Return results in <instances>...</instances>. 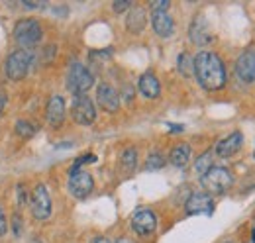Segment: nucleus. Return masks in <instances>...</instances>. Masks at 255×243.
<instances>
[{"instance_id": "26", "label": "nucleus", "mask_w": 255, "mask_h": 243, "mask_svg": "<svg viewBox=\"0 0 255 243\" xmlns=\"http://www.w3.org/2000/svg\"><path fill=\"white\" fill-rule=\"evenodd\" d=\"M16 192H18V204H20V206H26V200H28V196H26L24 184H18V186H16Z\"/></svg>"}, {"instance_id": "37", "label": "nucleus", "mask_w": 255, "mask_h": 243, "mask_svg": "<svg viewBox=\"0 0 255 243\" xmlns=\"http://www.w3.org/2000/svg\"><path fill=\"white\" fill-rule=\"evenodd\" d=\"M35 243H37V242H35Z\"/></svg>"}, {"instance_id": "29", "label": "nucleus", "mask_w": 255, "mask_h": 243, "mask_svg": "<svg viewBox=\"0 0 255 243\" xmlns=\"http://www.w3.org/2000/svg\"><path fill=\"white\" fill-rule=\"evenodd\" d=\"M6 216H4V210H2V206H0V238L6 234Z\"/></svg>"}, {"instance_id": "14", "label": "nucleus", "mask_w": 255, "mask_h": 243, "mask_svg": "<svg viewBox=\"0 0 255 243\" xmlns=\"http://www.w3.org/2000/svg\"><path fill=\"white\" fill-rule=\"evenodd\" d=\"M242 143H244V135L240 133V131H234L232 135H228L226 139L222 141H218V145H216V155L218 157H222V159H228V157H232L234 153H238L242 149Z\"/></svg>"}, {"instance_id": "27", "label": "nucleus", "mask_w": 255, "mask_h": 243, "mask_svg": "<svg viewBox=\"0 0 255 243\" xmlns=\"http://www.w3.org/2000/svg\"><path fill=\"white\" fill-rule=\"evenodd\" d=\"M167 8H169V0L151 2V10H153V12H167Z\"/></svg>"}, {"instance_id": "10", "label": "nucleus", "mask_w": 255, "mask_h": 243, "mask_svg": "<svg viewBox=\"0 0 255 243\" xmlns=\"http://www.w3.org/2000/svg\"><path fill=\"white\" fill-rule=\"evenodd\" d=\"M189 35H191L192 43H196V45H200V47L208 45V43L214 39L212 30H210V26H208V22H206V18H204L202 14H196V18L192 20Z\"/></svg>"}, {"instance_id": "8", "label": "nucleus", "mask_w": 255, "mask_h": 243, "mask_svg": "<svg viewBox=\"0 0 255 243\" xmlns=\"http://www.w3.org/2000/svg\"><path fill=\"white\" fill-rule=\"evenodd\" d=\"M95 188V181L87 171H75L69 177V192L75 198H87Z\"/></svg>"}, {"instance_id": "25", "label": "nucleus", "mask_w": 255, "mask_h": 243, "mask_svg": "<svg viewBox=\"0 0 255 243\" xmlns=\"http://www.w3.org/2000/svg\"><path fill=\"white\" fill-rule=\"evenodd\" d=\"M96 157L93 153H89V155H83V157H79L77 161H75V165H73V169H71V173H75V171H79V167L81 165H85V163H95Z\"/></svg>"}, {"instance_id": "2", "label": "nucleus", "mask_w": 255, "mask_h": 243, "mask_svg": "<svg viewBox=\"0 0 255 243\" xmlns=\"http://www.w3.org/2000/svg\"><path fill=\"white\" fill-rule=\"evenodd\" d=\"M95 83V77L91 75V71L75 61L71 67H69V73H67V89L73 92L75 96H83V92H87Z\"/></svg>"}, {"instance_id": "11", "label": "nucleus", "mask_w": 255, "mask_h": 243, "mask_svg": "<svg viewBox=\"0 0 255 243\" xmlns=\"http://www.w3.org/2000/svg\"><path fill=\"white\" fill-rule=\"evenodd\" d=\"M96 102H98V106L104 112L114 114V112L120 110V96H118V92L114 91L110 85H106V83L98 87V91H96Z\"/></svg>"}, {"instance_id": "18", "label": "nucleus", "mask_w": 255, "mask_h": 243, "mask_svg": "<svg viewBox=\"0 0 255 243\" xmlns=\"http://www.w3.org/2000/svg\"><path fill=\"white\" fill-rule=\"evenodd\" d=\"M139 92L145 96V98H157L161 94L159 81L153 73H145L141 79H139Z\"/></svg>"}, {"instance_id": "9", "label": "nucleus", "mask_w": 255, "mask_h": 243, "mask_svg": "<svg viewBox=\"0 0 255 243\" xmlns=\"http://www.w3.org/2000/svg\"><path fill=\"white\" fill-rule=\"evenodd\" d=\"M131 228H133V232L137 236L147 238V236H151L155 232L157 218H155V214L151 212V210H139V212L133 214V218H131Z\"/></svg>"}, {"instance_id": "31", "label": "nucleus", "mask_w": 255, "mask_h": 243, "mask_svg": "<svg viewBox=\"0 0 255 243\" xmlns=\"http://www.w3.org/2000/svg\"><path fill=\"white\" fill-rule=\"evenodd\" d=\"M4 106H6V94L0 92V116H2V112H4Z\"/></svg>"}, {"instance_id": "1", "label": "nucleus", "mask_w": 255, "mask_h": 243, "mask_svg": "<svg viewBox=\"0 0 255 243\" xmlns=\"http://www.w3.org/2000/svg\"><path fill=\"white\" fill-rule=\"evenodd\" d=\"M194 75L198 79V85L206 91H218L226 85V69L222 59L216 53L200 51L194 59Z\"/></svg>"}, {"instance_id": "3", "label": "nucleus", "mask_w": 255, "mask_h": 243, "mask_svg": "<svg viewBox=\"0 0 255 243\" xmlns=\"http://www.w3.org/2000/svg\"><path fill=\"white\" fill-rule=\"evenodd\" d=\"M200 181H202V186H204L210 194H224V192L232 186L234 177H232V173H230L228 169H224V167H212L206 175L200 177Z\"/></svg>"}, {"instance_id": "16", "label": "nucleus", "mask_w": 255, "mask_h": 243, "mask_svg": "<svg viewBox=\"0 0 255 243\" xmlns=\"http://www.w3.org/2000/svg\"><path fill=\"white\" fill-rule=\"evenodd\" d=\"M151 26H153V30L159 37H169L175 31L173 18L167 12H153L151 14Z\"/></svg>"}, {"instance_id": "17", "label": "nucleus", "mask_w": 255, "mask_h": 243, "mask_svg": "<svg viewBox=\"0 0 255 243\" xmlns=\"http://www.w3.org/2000/svg\"><path fill=\"white\" fill-rule=\"evenodd\" d=\"M145 22H147V16H145V10L135 6L128 12V18H126V26L128 30L131 33H141L143 28H145Z\"/></svg>"}, {"instance_id": "32", "label": "nucleus", "mask_w": 255, "mask_h": 243, "mask_svg": "<svg viewBox=\"0 0 255 243\" xmlns=\"http://www.w3.org/2000/svg\"><path fill=\"white\" fill-rule=\"evenodd\" d=\"M14 232H16V236H20V218L18 216H14Z\"/></svg>"}, {"instance_id": "24", "label": "nucleus", "mask_w": 255, "mask_h": 243, "mask_svg": "<svg viewBox=\"0 0 255 243\" xmlns=\"http://www.w3.org/2000/svg\"><path fill=\"white\" fill-rule=\"evenodd\" d=\"M165 165V157L161 155V153H151L149 157H147V163H145V167L149 169V171H153V169H161Z\"/></svg>"}, {"instance_id": "28", "label": "nucleus", "mask_w": 255, "mask_h": 243, "mask_svg": "<svg viewBox=\"0 0 255 243\" xmlns=\"http://www.w3.org/2000/svg\"><path fill=\"white\" fill-rule=\"evenodd\" d=\"M129 6H131V4H129L128 0H124V2H114V6H112V8H114V12H118V14H120V12L128 10Z\"/></svg>"}, {"instance_id": "36", "label": "nucleus", "mask_w": 255, "mask_h": 243, "mask_svg": "<svg viewBox=\"0 0 255 243\" xmlns=\"http://www.w3.org/2000/svg\"><path fill=\"white\" fill-rule=\"evenodd\" d=\"M254 243H255V230H254Z\"/></svg>"}, {"instance_id": "35", "label": "nucleus", "mask_w": 255, "mask_h": 243, "mask_svg": "<svg viewBox=\"0 0 255 243\" xmlns=\"http://www.w3.org/2000/svg\"><path fill=\"white\" fill-rule=\"evenodd\" d=\"M116 243H133V242H131V240H128V238H120Z\"/></svg>"}, {"instance_id": "20", "label": "nucleus", "mask_w": 255, "mask_h": 243, "mask_svg": "<svg viewBox=\"0 0 255 243\" xmlns=\"http://www.w3.org/2000/svg\"><path fill=\"white\" fill-rule=\"evenodd\" d=\"M120 165H122V169H124L126 173H131V171L135 169V165H137V151H135L133 147H129V149H126V151L122 153Z\"/></svg>"}, {"instance_id": "12", "label": "nucleus", "mask_w": 255, "mask_h": 243, "mask_svg": "<svg viewBox=\"0 0 255 243\" xmlns=\"http://www.w3.org/2000/svg\"><path fill=\"white\" fill-rule=\"evenodd\" d=\"M236 73L242 83L255 81V51H244L236 61Z\"/></svg>"}, {"instance_id": "4", "label": "nucleus", "mask_w": 255, "mask_h": 243, "mask_svg": "<svg viewBox=\"0 0 255 243\" xmlns=\"http://www.w3.org/2000/svg\"><path fill=\"white\" fill-rule=\"evenodd\" d=\"M30 65H32V55H30V51H26V49L14 51V53L6 59V75H8V79H12V81H22V79L28 75Z\"/></svg>"}, {"instance_id": "5", "label": "nucleus", "mask_w": 255, "mask_h": 243, "mask_svg": "<svg viewBox=\"0 0 255 243\" xmlns=\"http://www.w3.org/2000/svg\"><path fill=\"white\" fill-rule=\"evenodd\" d=\"M14 39L22 47H32L41 39V26L35 20H20L14 28Z\"/></svg>"}, {"instance_id": "23", "label": "nucleus", "mask_w": 255, "mask_h": 243, "mask_svg": "<svg viewBox=\"0 0 255 243\" xmlns=\"http://www.w3.org/2000/svg\"><path fill=\"white\" fill-rule=\"evenodd\" d=\"M179 71H181L185 77H189L191 73H194L192 57L189 55V53H181V55H179Z\"/></svg>"}, {"instance_id": "22", "label": "nucleus", "mask_w": 255, "mask_h": 243, "mask_svg": "<svg viewBox=\"0 0 255 243\" xmlns=\"http://www.w3.org/2000/svg\"><path fill=\"white\" fill-rule=\"evenodd\" d=\"M16 133L24 139H30L33 133H35V125H32L30 122L26 120H18L16 122Z\"/></svg>"}, {"instance_id": "33", "label": "nucleus", "mask_w": 255, "mask_h": 243, "mask_svg": "<svg viewBox=\"0 0 255 243\" xmlns=\"http://www.w3.org/2000/svg\"><path fill=\"white\" fill-rule=\"evenodd\" d=\"M91 243H112V242H110L108 238H102V236H100V238H95Z\"/></svg>"}, {"instance_id": "15", "label": "nucleus", "mask_w": 255, "mask_h": 243, "mask_svg": "<svg viewBox=\"0 0 255 243\" xmlns=\"http://www.w3.org/2000/svg\"><path fill=\"white\" fill-rule=\"evenodd\" d=\"M45 116H47L49 125L61 127V123H63V120H65V102L61 96H51V98H49Z\"/></svg>"}, {"instance_id": "34", "label": "nucleus", "mask_w": 255, "mask_h": 243, "mask_svg": "<svg viewBox=\"0 0 255 243\" xmlns=\"http://www.w3.org/2000/svg\"><path fill=\"white\" fill-rule=\"evenodd\" d=\"M171 131H183V125H177V123H171Z\"/></svg>"}, {"instance_id": "21", "label": "nucleus", "mask_w": 255, "mask_h": 243, "mask_svg": "<svg viewBox=\"0 0 255 243\" xmlns=\"http://www.w3.org/2000/svg\"><path fill=\"white\" fill-rule=\"evenodd\" d=\"M196 173L202 177V175H206L214 165H212V151H206V153H202L198 159H196Z\"/></svg>"}, {"instance_id": "19", "label": "nucleus", "mask_w": 255, "mask_h": 243, "mask_svg": "<svg viewBox=\"0 0 255 243\" xmlns=\"http://www.w3.org/2000/svg\"><path fill=\"white\" fill-rule=\"evenodd\" d=\"M169 161H171L175 167H187L189 161H191V145H187V143L177 145V147L171 151V155H169Z\"/></svg>"}, {"instance_id": "7", "label": "nucleus", "mask_w": 255, "mask_h": 243, "mask_svg": "<svg viewBox=\"0 0 255 243\" xmlns=\"http://www.w3.org/2000/svg\"><path fill=\"white\" fill-rule=\"evenodd\" d=\"M71 114H73V120L81 125H91L96 118V110L95 104L89 96H75L73 100V106H71Z\"/></svg>"}, {"instance_id": "30", "label": "nucleus", "mask_w": 255, "mask_h": 243, "mask_svg": "<svg viewBox=\"0 0 255 243\" xmlns=\"http://www.w3.org/2000/svg\"><path fill=\"white\" fill-rule=\"evenodd\" d=\"M22 4H24L26 8H43V6H45L43 2H28V0H24Z\"/></svg>"}, {"instance_id": "6", "label": "nucleus", "mask_w": 255, "mask_h": 243, "mask_svg": "<svg viewBox=\"0 0 255 243\" xmlns=\"http://www.w3.org/2000/svg\"><path fill=\"white\" fill-rule=\"evenodd\" d=\"M30 206H32V214L35 220H47L51 216V198L43 184H37L32 190Z\"/></svg>"}, {"instance_id": "13", "label": "nucleus", "mask_w": 255, "mask_h": 243, "mask_svg": "<svg viewBox=\"0 0 255 243\" xmlns=\"http://www.w3.org/2000/svg\"><path fill=\"white\" fill-rule=\"evenodd\" d=\"M187 214L189 216H196V214H212L214 210V202L212 196L206 192H194L191 198L187 200Z\"/></svg>"}]
</instances>
